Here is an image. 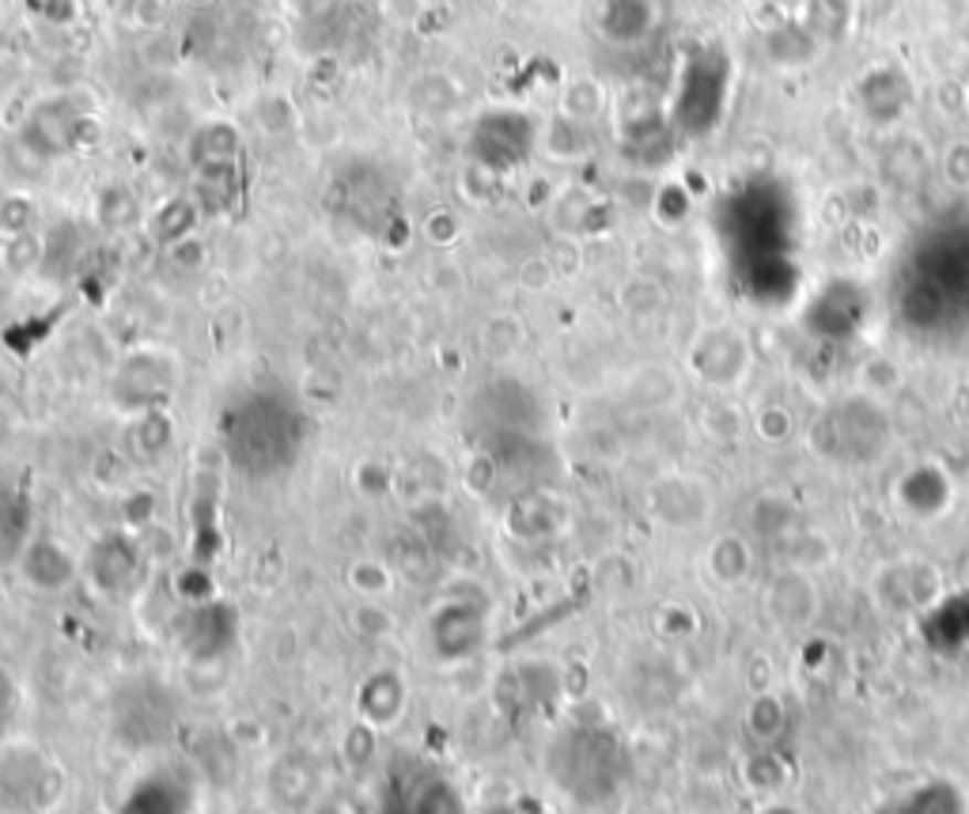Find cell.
I'll return each instance as SVG.
<instances>
[{"mask_svg":"<svg viewBox=\"0 0 969 814\" xmlns=\"http://www.w3.org/2000/svg\"><path fill=\"white\" fill-rule=\"evenodd\" d=\"M766 610L780 630H807L818 614V588L803 569L777 572L766 588Z\"/></svg>","mask_w":969,"mask_h":814,"instance_id":"6da1fadb","label":"cell"},{"mask_svg":"<svg viewBox=\"0 0 969 814\" xmlns=\"http://www.w3.org/2000/svg\"><path fill=\"white\" fill-rule=\"evenodd\" d=\"M652 508L655 516L671 527H697L708 519L713 504H708V489L701 482H682V477H674V482L655 489Z\"/></svg>","mask_w":969,"mask_h":814,"instance_id":"7a4b0ae2","label":"cell"},{"mask_svg":"<svg viewBox=\"0 0 969 814\" xmlns=\"http://www.w3.org/2000/svg\"><path fill=\"white\" fill-rule=\"evenodd\" d=\"M432 636H435V652H443V659H462L477 648L482 641V614L462 603H451L435 614L432 622Z\"/></svg>","mask_w":969,"mask_h":814,"instance_id":"3957f363","label":"cell"},{"mask_svg":"<svg viewBox=\"0 0 969 814\" xmlns=\"http://www.w3.org/2000/svg\"><path fill=\"white\" fill-rule=\"evenodd\" d=\"M92 572L99 580V588L106 591H126L137 583L140 577V553L129 538L110 535L106 542H99V550L92 557Z\"/></svg>","mask_w":969,"mask_h":814,"instance_id":"277c9868","label":"cell"},{"mask_svg":"<svg viewBox=\"0 0 969 814\" xmlns=\"http://www.w3.org/2000/svg\"><path fill=\"white\" fill-rule=\"evenodd\" d=\"M231 633H235V625H231V610L228 606H220V603L201 606L198 614H193V622H190V652H193V659H212L220 648H224V644H231Z\"/></svg>","mask_w":969,"mask_h":814,"instance_id":"5b68a950","label":"cell"},{"mask_svg":"<svg viewBox=\"0 0 969 814\" xmlns=\"http://www.w3.org/2000/svg\"><path fill=\"white\" fill-rule=\"evenodd\" d=\"M23 569H27V577L39 583V588H50V591L65 588V583L73 580V572H76L73 561H69V553L61 550L57 542H34L31 550H27V557H23Z\"/></svg>","mask_w":969,"mask_h":814,"instance_id":"8992f818","label":"cell"},{"mask_svg":"<svg viewBox=\"0 0 969 814\" xmlns=\"http://www.w3.org/2000/svg\"><path fill=\"white\" fill-rule=\"evenodd\" d=\"M31 530V504L20 489L0 485V561H8Z\"/></svg>","mask_w":969,"mask_h":814,"instance_id":"52a82bcc","label":"cell"},{"mask_svg":"<svg viewBox=\"0 0 969 814\" xmlns=\"http://www.w3.org/2000/svg\"><path fill=\"white\" fill-rule=\"evenodd\" d=\"M708 564H713V577L719 583H739V580L750 577L754 553H750V546H746V538L727 535V538H719V542H713Z\"/></svg>","mask_w":969,"mask_h":814,"instance_id":"ba28073f","label":"cell"},{"mask_svg":"<svg viewBox=\"0 0 969 814\" xmlns=\"http://www.w3.org/2000/svg\"><path fill=\"white\" fill-rule=\"evenodd\" d=\"M364 709H368L371 716L368 720H379V723H390L398 716V709H402L405 701V689L402 683H398V675H390V670H383V675H371L368 686H364Z\"/></svg>","mask_w":969,"mask_h":814,"instance_id":"9c48e42d","label":"cell"},{"mask_svg":"<svg viewBox=\"0 0 969 814\" xmlns=\"http://www.w3.org/2000/svg\"><path fill=\"white\" fill-rule=\"evenodd\" d=\"M12 697H15V689H12V683H8L4 670H0V720H4V709L12 705Z\"/></svg>","mask_w":969,"mask_h":814,"instance_id":"30bf717a","label":"cell"}]
</instances>
